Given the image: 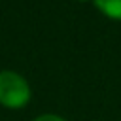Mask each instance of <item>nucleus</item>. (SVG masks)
Wrapping results in <instances>:
<instances>
[{
    "label": "nucleus",
    "instance_id": "f03ea898",
    "mask_svg": "<svg viewBox=\"0 0 121 121\" xmlns=\"http://www.w3.org/2000/svg\"><path fill=\"white\" fill-rule=\"evenodd\" d=\"M95 4L108 17L121 21V0H95Z\"/></svg>",
    "mask_w": 121,
    "mask_h": 121
},
{
    "label": "nucleus",
    "instance_id": "f257e3e1",
    "mask_svg": "<svg viewBox=\"0 0 121 121\" xmlns=\"http://www.w3.org/2000/svg\"><path fill=\"white\" fill-rule=\"evenodd\" d=\"M30 98L28 83L11 70L0 72V104L8 108H23Z\"/></svg>",
    "mask_w": 121,
    "mask_h": 121
},
{
    "label": "nucleus",
    "instance_id": "7ed1b4c3",
    "mask_svg": "<svg viewBox=\"0 0 121 121\" xmlns=\"http://www.w3.org/2000/svg\"><path fill=\"white\" fill-rule=\"evenodd\" d=\"M34 121H64V119L59 117V115H51V113H47V115H40V117L34 119Z\"/></svg>",
    "mask_w": 121,
    "mask_h": 121
}]
</instances>
